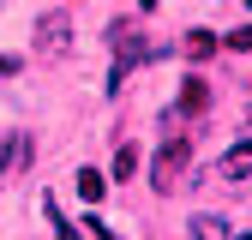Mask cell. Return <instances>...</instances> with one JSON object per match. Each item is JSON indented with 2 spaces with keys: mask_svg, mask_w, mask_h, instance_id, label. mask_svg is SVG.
<instances>
[{
  "mask_svg": "<svg viewBox=\"0 0 252 240\" xmlns=\"http://www.w3.org/2000/svg\"><path fill=\"white\" fill-rule=\"evenodd\" d=\"M246 6H252V0H246Z\"/></svg>",
  "mask_w": 252,
  "mask_h": 240,
  "instance_id": "cell-16",
  "label": "cell"
},
{
  "mask_svg": "<svg viewBox=\"0 0 252 240\" xmlns=\"http://www.w3.org/2000/svg\"><path fill=\"white\" fill-rule=\"evenodd\" d=\"M216 54V36L210 30H186V60H210Z\"/></svg>",
  "mask_w": 252,
  "mask_h": 240,
  "instance_id": "cell-8",
  "label": "cell"
},
{
  "mask_svg": "<svg viewBox=\"0 0 252 240\" xmlns=\"http://www.w3.org/2000/svg\"><path fill=\"white\" fill-rule=\"evenodd\" d=\"M222 180H252V138H234L222 150Z\"/></svg>",
  "mask_w": 252,
  "mask_h": 240,
  "instance_id": "cell-4",
  "label": "cell"
},
{
  "mask_svg": "<svg viewBox=\"0 0 252 240\" xmlns=\"http://www.w3.org/2000/svg\"><path fill=\"white\" fill-rule=\"evenodd\" d=\"M138 6H144V12H150V6H156V0H138Z\"/></svg>",
  "mask_w": 252,
  "mask_h": 240,
  "instance_id": "cell-14",
  "label": "cell"
},
{
  "mask_svg": "<svg viewBox=\"0 0 252 240\" xmlns=\"http://www.w3.org/2000/svg\"><path fill=\"white\" fill-rule=\"evenodd\" d=\"M228 216H216V210H204V216H192V240H228Z\"/></svg>",
  "mask_w": 252,
  "mask_h": 240,
  "instance_id": "cell-6",
  "label": "cell"
},
{
  "mask_svg": "<svg viewBox=\"0 0 252 240\" xmlns=\"http://www.w3.org/2000/svg\"><path fill=\"white\" fill-rule=\"evenodd\" d=\"M24 162H30V138L18 132V138H6V150H0V180L12 186V180L24 174Z\"/></svg>",
  "mask_w": 252,
  "mask_h": 240,
  "instance_id": "cell-5",
  "label": "cell"
},
{
  "mask_svg": "<svg viewBox=\"0 0 252 240\" xmlns=\"http://www.w3.org/2000/svg\"><path fill=\"white\" fill-rule=\"evenodd\" d=\"M222 48H228V54H246V48H252V30H228Z\"/></svg>",
  "mask_w": 252,
  "mask_h": 240,
  "instance_id": "cell-12",
  "label": "cell"
},
{
  "mask_svg": "<svg viewBox=\"0 0 252 240\" xmlns=\"http://www.w3.org/2000/svg\"><path fill=\"white\" fill-rule=\"evenodd\" d=\"M186 180H192V144L186 138H162V150H156V162H150V186L162 198H174Z\"/></svg>",
  "mask_w": 252,
  "mask_h": 240,
  "instance_id": "cell-1",
  "label": "cell"
},
{
  "mask_svg": "<svg viewBox=\"0 0 252 240\" xmlns=\"http://www.w3.org/2000/svg\"><path fill=\"white\" fill-rule=\"evenodd\" d=\"M132 174H138V150L120 144V156H114V180H132Z\"/></svg>",
  "mask_w": 252,
  "mask_h": 240,
  "instance_id": "cell-10",
  "label": "cell"
},
{
  "mask_svg": "<svg viewBox=\"0 0 252 240\" xmlns=\"http://www.w3.org/2000/svg\"><path fill=\"white\" fill-rule=\"evenodd\" d=\"M18 72V54H0V78H12Z\"/></svg>",
  "mask_w": 252,
  "mask_h": 240,
  "instance_id": "cell-13",
  "label": "cell"
},
{
  "mask_svg": "<svg viewBox=\"0 0 252 240\" xmlns=\"http://www.w3.org/2000/svg\"><path fill=\"white\" fill-rule=\"evenodd\" d=\"M246 120H252V114H246Z\"/></svg>",
  "mask_w": 252,
  "mask_h": 240,
  "instance_id": "cell-17",
  "label": "cell"
},
{
  "mask_svg": "<svg viewBox=\"0 0 252 240\" xmlns=\"http://www.w3.org/2000/svg\"><path fill=\"white\" fill-rule=\"evenodd\" d=\"M66 48H72V18L66 12H42L36 18V54L54 60V54H66Z\"/></svg>",
  "mask_w": 252,
  "mask_h": 240,
  "instance_id": "cell-3",
  "label": "cell"
},
{
  "mask_svg": "<svg viewBox=\"0 0 252 240\" xmlns=\"http://www.w3.org/2000/svg\"><path fill=\"white\" fill-rule=\"evenodd\" d=\"M42 216H48V222H54V234H60V240H84V234H78V228H72V216H60V204H54V198H48V192H42Z\"/></svg>",
  "mask_w": 252,
  "mask_h": 240,
  "instance_id": "cell-7",
  "label": "cell"
},
{
  "mask_svg": "<svg viewBox=\"0 0 252 240\" xmlns=\"http://www.w3.org/2000/svg\"><path fill=\"white\" fill-rule=\"evenodd\" d=\"M108 42H114V66H126V72H132L138 60H150V48H144V36H138V24H132V18L108 24Z\"/></svg>",
  "mask_w": 252,
  "mask_h": 240,
  "instance_id": "cell-2",
  "label": "cell"
},
{
  "mask_svg": "<svg viewBox=\"0 0 252 240\" xmlns=\"http://www.w3.org/2000/svg\"><path fill=\"white\" fill-rule=\"evenodd\" d=\"M78 192H84V204H96V198L108 192V180H102L96 168H78Z\"/></svg>",
  "mask_w": 252,
  "mask_h": 240,
  "instance_id": "cell-9",
  "label": "cell"
},
{
  "mask_svg": "<svg viewBox=\"0 0 252 240\" xmlns=\"http://www.w3.org/2000/svg\"><path fill=\"white\" fill-rule=\"evenodd\" d=\"M228 240H252V234H228Z\"/></svg>",
  "mask_w": 252,
  "mask_h": 240,
  "instance_id": "cell-15",
  "label": "cell"
},
{
  "mask_svg": "<svg viewBox=\"0 0 252 240\" xmlns=\"http://www.w3.org/2000/svg\"><path fill=\"white\" fill-rule=\"evenodd\" d=\"M180 108H186V114H198V108H204V84H198V78H186V90H180Z\"/></svg>",
  "mask_w": 252,
  "mask_h": 240,
  "instance_id": "cell-11",
  "label": "cell"
}]
</instances>
